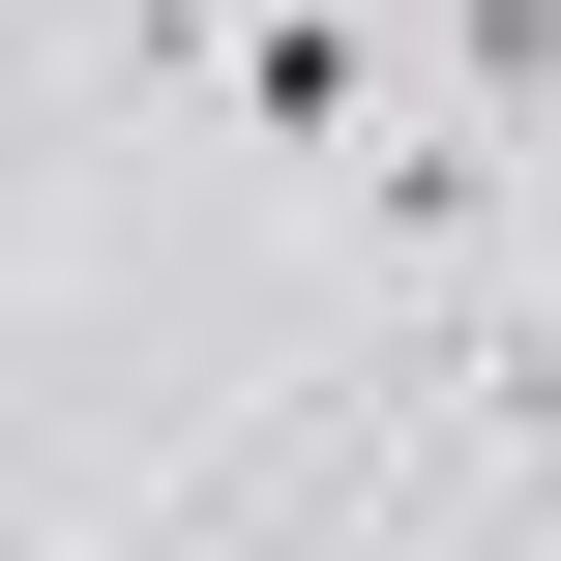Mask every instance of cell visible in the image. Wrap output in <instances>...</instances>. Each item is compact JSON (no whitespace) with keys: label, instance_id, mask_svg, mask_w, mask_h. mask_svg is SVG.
I'll return each instance as SVG.
<instances>
[{"label":"cell","instance_id":"obj_1","mask_svg":"<svg viewBox=\"0 0 561 561\" xmlns=\"http://www.w3.org/2000/svg\"><path fill=\"white\" fill-rule=\"evenodd\" d=\"M207 89H237V148H355L385 118V0H237Z\"/></svg>","mask_w":561,"mask_h":561},{"label":"cell","instance_id":"obj_2","mask_svg":"<svg viewBox=\"0 0 561 561\" xmlns=\"http://www.w3.org/2000/svg\"><path fill=\"white\" fill-rule=\"evenodd\" d=\"M444 89H473V148H533L561 118V0H444Z\"/></svg>","mask_w":561,"mask_h":561}]
</instances>
